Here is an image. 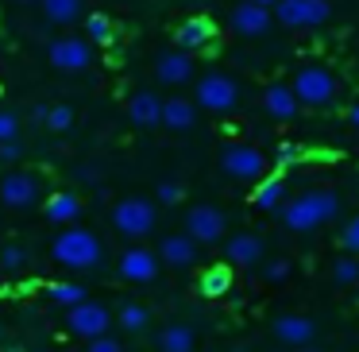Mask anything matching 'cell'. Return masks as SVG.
Here are the masks:
<instances>
[{"label":"cell","instance_id":"d590c367","mask_svg":"<svg viewBox=\"0 0 359 352\" xmlns=\"http://www.w3.org/2000/svg\"><path fill=\"white\" fill-rule=\"evenodd\" d=\"M290 275V259H271V263H263V279L266 282H282Z\"/></svg>","mask_w":359,"mask_h":352},{"label":"cell","instance_id":"e0dca14e","mask_svg":"<svg viewBox=\"0 0 359 352\" xmlns=\"http://www.w3.org/2000/svg\"><path fill=\"white\" fill-rule=\"evenodd\" d=\"M263 112L274 120H294L297 112H302V105H297L294 89H290L286 82H271V86L263 89Z\"/></svg>","mask_w":359,"mask_h":352},{"label":"cell","instance_id":"d6986e66","mask_svg":"<svg viewBox=\"0 0 359 352\" xmlns=\"http://www.w3.org/2000/svg\"><path fill=\"white\" fill-rule=\"evenodd\" d=\"M128 120H132L135 128H155V124H163V101H158L151 89L132 93V101H128Z\"/></svg>","mask_w":359,"mask_h":352},{"label":"cell","instance_id":"5bb4252c","mask_svg":"<svg viewBox=\"0 0 359 352\" xmlns=\"http://www.w3.org/2000/svg\"><path fill=\"white\" fill-rule=\"evenodd\" d=\"M155 78L163 86H186V82H194V58L186 51H166L155 63Z\"/></svg>","mask_w":359,"mask_h":352},{"label":"cell","instance_id":"7bdbcfd3","mask_svg":"<svg viewBox=\"0 0 359 352\" xmlns=\"http://www.w3.org/2000/svg\"><path fill=\"white\" fill-rule=\"evenodd\" d=\"M294 352H325V348H313V344H305V348H294Z\"/></svg>","mask_w":359,"mask_h":352},{"label":"cell","instance_id":"f1b7e54d","mask_svg":"<svg viewBox=\"0 0 359 352\" xmlns=\"http://www.w3.org/2000/svg\"><path fill=\"white\" fill-rule=\"evenodd\" d=\"M228 287H232V267H209L201 275V294H209V298L224 294Z\"/></svg>","mask_w":359,"mask_h":352},{"label":"cell","instance_id":"7402d4cb","mask_svg":"<svg viewBox=\"0 0 359 352\" xmlns=\"http://www.w3.org/2000/svg\"><path fill=\"white\" fill-rule=\"evenodd\" d=\"M43 16H47V24H78L81 16H86V0H39Z\"/></svg>","mask_w":359,"mask_h":352},{"label":"cell","instance_id":"3957f363","mask_svg":"<svg viewBox=\"0 0 359 352\" xmlns=\"http://www.w3.org/2000/svg\"><path fill=\"white\" fill-rule=\"evenodd\" d=\"M194 105L224 117V112H232L240 105V86H236L232 74H217V70L201 74V82H194Z\"/></svg>","mask_w":359,"mask_h":352},{"label":"cell","instance_id":"60d3db41","mask_svg":"<svg viewBox=\"0 0 359 352\" xmlns=\"http://www.w3.org/2000/svg\"><path fill=\"white\" fill-rule=\"evenodd\" d=\"M348 124H351V128H359V101L348 109Z\"/></svg>","mask_w":359,"mask_h":352},{"label":"cell","instance_id":"2e32d148","mask_svg":"<svg viewBox=\"0 0 359 352\" xmlns=\"http://www.w3.org/2000/svg\"><path fill=\"white\" fill-rule=\"evenodd\" d=\"M274 337L290 348H305L317 337V325L309 318H297V313H282V318H274Z\"/></svg>","mask_w":359,"mask_h":352},{"label":"cell","instance_id":"ba28073f","mask_svg":"<svg viewBox=\"0 0 359 352\" xmlns=\"http://www.w3.org/2000/svg\"><path fill=\"white\" fill-rule=\"evenodd\" d=\"M39 197H43L39 174L8 171L0 178V205H8V209H32V205H39Z\"/></svg>","mask_w":359,"mask_h":352},{"label":"cell","instance_id":"8fae6325","mask_svg":"<svg viewBox=\"0 0 359 352\" xmlns=\"http://www.w3.org/2000/svg\"><path fill=\"white\" fill-rule=\"evenodd\" d=\"M186 236L194 244H217L224 236V213L217 205H194L186 213Z\"/></svg>","mask_w":359,"mask_h":352},{"label":"cell","instance_id":"52a82bcc","mask_svg":"<svg viewBox=\"0 0 359 352\" xmlns=\"http://www.w3.org/2000/svg\"><path fill=\"white\" fill-rule=\"evenodd\" d=\"M220 167L236 182H263L266 178V159L255 143H228L224 155H220Z\"/></svg>","mask_w":359,"mask_h":352},{"label":"cell","instance_id":"6da1fadb","mask_svg":"<svg viewBox=\"0 0 359 352\" xmlns=\"http://www.w3.org/2000/svg\"><path fill=\"white\" fill-rule=\"evenodd\" d=\"M340 213V197L332 190H309V194H297L294 202L282 209V221H286L290 233H317L320 225Z\"/></svg>","mask_w":359,"mask_h":352},{"label":"cell","instance_id":"4dcf8cb0","mask_svg":"<svg viewBox=\"0 0 359 352\" xmlns=\"http://www.w3.org/2000/svg\"><path fill=\"white\" fill-rule=\"evenodd\" d=\"M332 279L340 282V287H348V282H359V256H340L332 263Z\"/></svg>","mask_w":359,"mask_h":352},{"label":"cell","instance_id":"8d00e7d4","mask_svg":"<svg viewBox=\"0 0 359 352\" xmlns=\"http://www.w3.org/2000/svg\"><path fill=\"white\" fill-rule=\"evenodd\" d=\"M20 159H24V143H16V140L0 143V163H4V167H16Z\"/></svg>","mask_w":359,"mask_h":352},{"label":"cell","instance_id":"ee69618b","mask_svg":"<svg viewBox=\"0 0 359 352\" xmlns=\"http://www.w3.org/2000/svg\"><path fill=\"white\" fill-rule=\"evenodd\" d=\"M20 4H35V0H20Z\"/></svg>","mask_w":359,"mask_h":352},{"label":"cell","instance_id":"9c48e42d","mask_svg":"<svg viewBox=\"0 0 359 352\" xmlns=\"http://www.w3.org/2000/svg\"><path fill=\"white\" fill-rule=\"evenodd\" d=\"M47 58H50L55 70L78 74V70H86V66L93 63V43L81 39V35H62V39H55L47 47Z\"/></svg>","mask_w":359,"mask_h":352},{"label":"cell","instance_id":"836d02e7","mask_svg":"<svg viewBox=\"0 0 359 352\" xmlns=\"http://www.w3.org/2000/svg\"><path fill=\"white\" fill-rule=\"evenodd\" d=\"M178 202H186V186L166 178L163 186H158V205H178Z\"/></svg>","mask_w":359,"mask_h":352},{"label":"cell","instance_id":"484cf974","mask_svg":"<svg viewBox=\"0 0 359 352\" xmlns=\"http://www.w3.org/2000/svg\"><path fill=\"white\" fill-rule=\"evenodd\" d=\"M35 120L47 124L50 132H70L74 128V109L70 105H47V109H35Z\"/></svg>","mask_w":359,"mask_h":352},{"label":"cell","instance_id":"f6af8a7d","mask_svg":"<svg viewBox=\"0 0 359 352\" xmlns=\"http://www.w3.org/2000/svg\"><path fill=\"white\" fill-rule=\"evenodd\" d=\"M35 352H50V348H35Z\"/></svg>","mask_w":359,"mask_h":352},{"label":"cell","instance_id":"7c38bea8","mask_svg":"<svg viewBox=\"0 0 359 352\" xmlns=\"http://www.w3.org/2000/svg\"><path fill=\"white\" fill-rule=\"evenodd\" d=\"M120 279L124 282H155V275H158V256L155 252H147V248H128L124 256H120Z\"/></svg>","mask_w":359,"mask_h":352},{"label":"cell","instance_id":"ffe728a7","mask_svg":"<svg viewBox=\"0 0 359 352\" xmlns=\"http://www.w3.org/2000/svg\"><path fill=\"white\" fill-rule=\"evenodd\" d=\"M194 259H197V244L189 240L186 233L163 236V244H158V263H166V267H194Z\"/></svg>","mask_w":359,"mask_h":352},{"label":"cell","instance_id":"bcb514c9","mask_svg":"<svg viewBox=\"0 0 359 352\" xmlns=\"http://www.w3.org/2000/svg\"><path fill=\"white\" fill-rule=\"evenodd\" d=\"M232 352H243V348H232Z\"/></svg>","mask_w":359,"mask_h":352},{"label":"cell","instance_id":"5b68a950","mask_svg":"<svg viewBox=\"0 0 359 352\" xmlns=\"http://www.w3.org/2000/svg\"><path fill=\"white\" fill-rule=\"evenodd\" d=\"M155 221H158V209L147 197H120L112 205V228L120 236H132V240L135 236H147L155 228Z\"/></svg>","mask_w":359,"mask_h":352},{"label":"cell","instance_id":"603a6c76","mask_svg":"<svg viewBox=\"0 0 359 352\" xmlns=\"http://www.w3.org/2000/svg\"><path fill=\"white\" fill-rule=\"evenodd\" d=\"M197 120V105L186 101V97H170V101H163V124L170 128V132H186V128H194Z\"/></svg>","mask_w":359,"mask_h":352},{"label":"cell","instance_id":"44dd1931","mask_svg":"<svg viewBox=\"0 0 359 352\" xmlns=\"http://www.w3.org/2000/svg\"><path fill=\"white\" fill-rule=\"evenodd\" d=\"M43 213H47V221H55V225L70 228L74 221L81 217V197H78V194H70V190H58V194H50V197H47Z\"/></svg>","mask_w":359,"mask_h":352},{"label":"cell","instance_id":"1f68e13d","mask_svg":"<svg viewBox=\"0 0 359 352\" xmlns=\"http://www.w3.org/2000/svg\"><path fill=\"white\" fill-rule=\"evenodd\" d=\"M24 263H27V252L20 248V244H4V248H0V267H4V271H20Z\"/></svg>","mask_w":359,"mask_h":352},{"label":"cell","instance_id":"30bf717a","mask_svg":"<svg viewBox=\"0 0 359 352\" xmlns=\"http://www.w3.org/2000/svg\"><path fill=\"white\" fill-rule=\"evenodd\" d=\"M109 310L101 302H81L66 313V329L74 337H86V341H97V337H109Z\"/></svg>","mask_w":359,"mask_h":352},{"label":"cell","instance_id":"83f0119b","mask_svg":"<svg viewBox=\"0 0 359 352\" xmlns=\"http://www.w3.org/2000/svg\"><path fill=\"white\" fill-rule=\"evenodd\" d=\"M147 325H151L147 306H140V302H124V306H120V329H128V333H143Z\"/></svg>","mask_w":359,"mask_h":352},{"label":"cell","instance_id":"b9f144b4","mask_svg":"<svg viewBox=\"0 0 359 352\" xmlns=\"http://www.w3.org/2000/svg\"><path fill=\"white\" fill-rule=\"evenodd\" d=\"M251 4H259V8H266V12H274V4H278V0H251Z\"/></svg>","mask_w":359,"mask_h":352},{"label":"cell","instance_id":"277c9868","mask_svg":"<svg viewBox=\"0 0 359 352\" xmlns=\"http://www.w3.org/2000/svg\"><path fill=\"white\" fill-rule=\"evenodd\" d=\"M294 97L297 105H309V109H325V105L336 101V74L325 70V66H302L294 74Z\"/></svg>","mask_w":359,"mask_h":352},{"label":"cell","instance_id":"ab89813d","mask_svg":"<svg viewBox=\"0 0 359 352\" xmlns=\"http://www.w3.org/2000/svg\"><path fill=\"white\" fill-rule=\"evenodd\" d=\"M302 155V148H294V143H282V159H297Z\"/></svg>","mask_w":359,"mask_h":352},{"label":"cell","instance_id":"e575fe53","mask_svg":"<svg viewBox=\"0 0 359 352\" xmlns=\"http://www.w3.org/2000/svg\"><path fill=\"white\" fill-rule=\"evenodd\" d=\"M340 244H344V252H348V256H359V213L348 221V225H344Z\"/></svg>","mask_w":359,"mask_h":352},{"label":"cell","instance_id":"74e56055","mask_svg":"<svg viewBox=\"0 0 359 352\" xmlns=\"http://www.w3.org/2000/svg\"><path fill=\"white\" fill-rule=\"evenodd\" d=\"M89 352H124V348H120V341H112V337H97V341H89Z\"/></svg>","mask_w":359,"mask_h":352},{"label":"cell","instance_id":"f546056e","mask_svg":"<svg viewBox=\"0 0 359 352\" xmlns=\"http://www.w3.org/2000/svg\"><path fill=\"white\" fill-rule=\"evenodd\" d=\"M50 298H55L58 306H66V310H74V306H81L86 302V287H78V282H55L50 287Z\"/></svg>","mask_w":359,"mask_h":352},{"label":"cell","instance_id":"ac0fdd59","mask_svg":"<svg viewBox=\"0 0 359 352\" xmlns=\"http://www.w3.org/2000/svg\"><path fill=\"white\" fill-rule=\"evenodd\" d=\"M224 259L232 267H255L263 259V240L255 233H236L232 240L224 244Z\"/></svg>","mask_w":359,"mask_h":352},{"label":"cell","instance_id":"8992f818","mask_svg":"<svg viewBox=\"0 0 359 352\" xmlns=\"http://www.w3.org/2000/svg\"><path fill=\"white\" fill-rule=\"evenodd\" d=\"M274 20L290 32H302V27H320L332 20V4L328 0H278L274 4Z\"/></svg>","mask_w":359,"mask_h":352},{"label":"cell","instance_id":"d4e9b609","mask_svg":"<svg viewBox=\"0 0 359 352\" xmlns=\"http://www.w3.org/2000/svg\"><path fill=\"white\" fill-rule=\"evenodd\" d=\"M86 39L93 43V47H109V43L116 39V24H112V16H104V12H89L86 16Z\"/></svg>","mask_w":359,"mask_h":352},{"label":"cell","instance_id":"4fadbf2b","mask_svg":"<svg viewBox=\"0 0 359 352\" xmlns=\"http://www.w3.org/2000/svg\"><path fill=\"white\" fill-rule=\"evenodd\" d=\"M274 24V12L259 8V4H251V0H243V4H236L232 8V32L236 35H266V27Z\"/></svg>","mask_w":359,"mask_h":352},{"label":"cell","instance_id":"f35d334b","mask_svg":"<svg viewBox=\"0 0 359 352\" xmlns=\"http://www.w3.org/2000/svg\"><path fill=\"white\" fill-rule=\"evenodd\" d=\"M78 178H81V182H97V178H101V167L81 163V167H78Z\"/></svg>","mask_w":359,"mask_h":352},{"label":"cell","instance_id":"9a60e30c","mask_svg":"<svg viewBox=\"0 0 359 352\" xmlns=\"http://www.w3.org/2000/svg\"><path fill=\"white\" fill-rule=\"evenodd\" d=\"M212 35H217V27L209 16H186L174 32V43H178V51H201L212 43Z\"/></svg>","mask_w":359,"mask_h":352},{"label":"cell","instance_id":"4316f807","mask_svg":"<svg viewBox=\"0 0 359 352\" xmlns=\"http://www.w3.org/2000/svg\"><path fill=\"white\" fill-rule=\"evenodd\" d=\"M282 194H286V186H282V178H263L255 186V194H251V202L259 205V209H278Z\"/></svg>","mask_w":359,"mask_h":352},{"label":"cell","instance_id":"7a4b0ae2","mask_svg":"<svg viewBox=\"0 0 359 352\" xmlns=\"http://www.w3.org/2000/svg\"><path fill=\"white\" fill-rule=\"evenodd\" d=\"M50 256L58 259L62 267H70V271H93V267H101V240H97L89 228H62V233L55 236V244H50Z\"/></svg>","mask_w":359,"mask_h":352},{"label":"cell","instance_id":"cb8c5ba5","mask_svg":"<svg viewBox=\"0 0 359 352\" xmlns=\"http://www.w3.org/2000/svg\"><path fill=\"white\" fill-rule=\"evenodd\" d=\"M158 352H194V329L182 325V321H170V325L158 329Z\"/></svg>","mask_w":359,"mask_h":352},{"label":"cell","instance_id":"d6a6232c","mask_svg":"<svg viewBox=\"0 0 359 352\" xmlns=\"http://www.w3.org/2000/svg\"><path fill=\"white\" fill-rule=\"evenodd\" d=\"M20 140V117L12 109H0V143Z\"/></svg>","mask_w":359,"mask_h":352}]
</instances>
